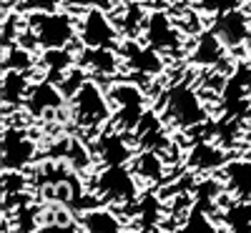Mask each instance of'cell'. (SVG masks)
<instances>
[{"mask_svg": "<svg viewBox=\"0 0 251 233\" xmlns=\"http://www.w3.org/2000/svg\"><path fill=\"white\" fill-rule=\"evenodd\" d=\"M38 46L43 50H50V48H68L73 40L78 38V20L68 13H30L28 23H25Z\"/></svg>", "mask_w": 251, "mask_h": 233, "instance_id": "cell-3", "label": "cell"}, {"mask_svg": "<svg viewBox=\"0 0 251 233\" xmlns=\"http://www.w3.org/2000/svg\"><path fill=\"white\" fill-rule=\"evenodd\" d=\"M63 103H66V95H63L60 86L50 80H40L35 86H30L28 91V98H25V111L35 118H43V116H50L55 111L63 108Z\"/></svg>", "mask_w": 251, "mask_h": 233, "instance_id": "cell-11", "label": "cell"}, {"mask_svg": "<svg viewBox=\"0 0 251 233\" xmlns=\"http://www.w3.org/2000/svg\"><path fill=\"white\" fill-rule=\"evenodd\" d=\"M96 196L103 203L126 206L138 198V178L128 165H103L96 176Z\"/></svg>", "mask_w": 251, "mask_h": 233, "instance_id": "cell-4", "label": "cell"}, {"mask_svg": "<svg viewBox=\"0 0 251 233\" xmlns=\"http://www.w3.org/2000/svg\"><path fill=\"white\" fill-rule=\"evenodd\" d=\"M98 158L103 161V165H128V161L133 158V148H131V133L123 131H108L98 136Z\"/></svg>", "mask_w": 251, "mask_h": 233, "instance_id": "cell-12", "label": "cell"}, {"mask_svg": "<svg viewBox=\"0 0 251 233\" xmlns=\"http://www.w3.org/2000/svg\"><path fill=\"white\" fill-rule=\"evenodd\" d=\"M30 91V78L23 70H3V103L5 105H20L25 103Z\"/></svg>", "mask_w": 251, "mask_h": 233, "instance_id": "cell-19", "label": "cell"}, {"mask_svg": "<svg viewBox=\"0 0 251 233\" xmlns=\"http://www.w3.org/2000/svg\"><path fill=\"white\" fill-rule=\"evenodd\" d=\"M38 156V145L25 128H10L3 131V171H23Z\"/></svg>", "mask_w": 251, "mask_h": 233, "instance_id": "cell-8", "label": "cell"}, {"mask_svg": "<svg viewBox=\"0 0 251 233\" xmlns=\"http://www.w3.org/2000/svg\"><path fill=\"white\" fill-rule=\"evenodd\" d=\"M108 98L113 103V125L116 131L133 133L146 111V95L133 83H113L108 88Z\"/></svg>", "mask_w": 251, "mask_h": 233, "instance_id": "cell-5", "label": "cell"}, {"mask_svg": "<svg viewBox=\"0 0 251 233\" xmlns=\"http://www.w3.org/2000/svg\"><path fill=\"white\" fill-rule=\"evenodd\" d=\"M211 30L221 38V43L228 50H236V48H241L244 43L251 40V18L241 8L228 10V13L216 15Z\"/></svg>", "mask_w": 251, "mask_h": 233, "instance_id": "cell-10", "label": "cell"}, {"mask_svg": "<svg viewBox=\"0 0 251 233\" xmlns=\"http://www.w3.org/2000/svg\"><path fill=\"white\" fill-rule=\"evenodd\" d=\"M71 100L73 123L91 136H100L103 125L113 120V103L96 80H86Z\"/></svg>", "mask_w": 251, "mask_h": 233, "instance_id": "cell-1", "label": "cell"}, {"mask_svg": "<svg viewBox=\"0 0 251 233\" xmlns=\"http://www.w3.org/2000/svg\"><path fill=\"white\" fill-rule=\"evenodd\" d=\"M80 233H123V221L116 216V210L111 208H86L78 216Z\"/></svg>", "mask_w": 251, "mask_h": 233, "instance_id": "cell-16", "label": "cell"}, {"mask_svg": "<svg viewBox=\"0 0 251 233\" xmlns=\"http://www.w3.org/2000/svg\"><path fill=\"white\" fill-rule=\"evenodd\" d=\"M63 0H18V8L23 13H55Z\"/></svg>", "mask_w": 251, "mask_h": 233, "instance_id": "cell-22", "label": "cell"}, {"mask_svg": "<svg viewBox=\"0 0 251 233\" xmlns=\"http://www.w3.org/2000/svg\"><path fill=\"white\" fill-rule=\"evenodd\" d=\"M224 50H228V48L221 43V38L214 30H201L199 38H196V46L191 50V63L203 66V68L219 66L221 58H224Z\"/></svg>", "mask_w": 251, "mask_h": 233, "instance_id": "cell-17", "label": "cell"}, {"mask_svg": "<svg viewBox=\"0 0 251 233\" xmlns=\"http://www.w3.org/2000/svg\"><path fill=\"white\" fill-rule=\"evenodd\" d=\"M63 5H68V8H75V10H93V8H100V10H108L113 13L116 8V0H63Z\"/></svg>", "mask_w": 251, "mask_h": 233, "instance_id": "cell-24", "label": "cell"}, {"mask_svg": "<svg viewBox=\"0 0 251 233\" xmlns=\"http://www.w3.org/2000/svg\"><path fill=\"white\" fill-rule=\"evenodd\" d=\"M118 48H83L78 53V63L83 70H91L93 75H116L121 68Z\"/></svg>", "mask_w": 251, "mask_h": 233, "instance_id": "cell-13", "label": "cell"}, {"mask_svg": "<svg viewBox=\"0 0 251 233\" xmlns=\"http://www.w3.org/2000/svg\"><path fill=\"white\" fill-rule=\"evenodd\" d=\"M75 58H78V55H73L71 48H50V50H43V55H40V63H43L50 73L66 75Z\"/></svg>", "mask_w": 251, "mask_h": 233, "instance_id": "cell-21", "label": "cell"}, {"mask_svg": "<svg viewBox=\"0 0 251 233\" xmlns=\"http://www.w3.org/2000/svg\"><path fill=\"white\" fill-rule=\"evenodd\" d=\"M163 123L176 125L181 131H191L196 125L206 123L208 111L203 98L191 86H174L163 98Z\"/></svg>", "mask_w": 251, "mask_h": 233, "instance_id": "cell-2", "label": "cell"}, {"mask_svg": "<svg viewBox=\"0 0 251 233\" xmlns=\"http://www.w3.org/2000/svg\"><path fill=\"white\" fill-rule=\"evenodd\" d=\"M199 8H201L203 13L221 15V13H228V10L241 8V0H199Z\"/></svg>", "mask_w": 251, "mask_h": 233, "instance_id": "cell-23", "label": "cell"}, {"mask_svg": "<svg viewBox=\"0 0 251 233\" xmlns=\"http://www.w3.org/2000/svg\"><path fill=\"white\" fill-rule=\"evenodd\" d=\"M221 176H224L226 190L236 201H251V161L249 158L228 161L221 168Z\"/></svg>", "mask_w": 251, "mask_h": 233, "instance_id": "cell-14", "label": "cell"}, {"mask_svg": "<svg viewBox=\"0 0 251 233\" xmlns=\"http://www.w3.org/2000/svg\"><path fill=\"white\" fill-rule=\"evenodd\" d=\"M25 186V176L23 171H3V196H15L18 190H23Z\"/></svg>", "mask_w": 251, "mask_h": 233, "instance_id": "cell-25", "label": "cell"}, {"mask_svg": "<svg viewBox=\"0 0 251 233\" xmlns=\"http://www.w3.org/2000/svg\"><path fill=\"white\" fill-rule=\"evenodd\" d=\"M246 140L251 143V123H249V128H246Z\"/></svg>", "mask_w": 251, "mask_h": 233, "instance_id": "cell-26", "label": "cell"}, {"mask_svg": "<svg viewBox=\"0 0 251 233\" xmlns=\"http://www.w3.org/2000/svg\"><path fill=\"white\" fill-rule=\"evenodd\" d=\"M231 161L226 156L224 148H219L216 143H208V140H201L191 148L188 153V168L191 171H199V173H211V171H221V168Z\"/></svg>", "mask_w": 251, "mask_h": 233, "instance_id": "cell-15", "label": "cell"}, {"mask_svg": "<svg viewBox=\"0 0 251 233\" xmlns=\"http://www.w3.org/2000/svg\"><path fill=\"white\" fill-rule=\"evenodd\" d=\"M141 38H143L146 46L156 48L158 53H171V55H176L181 50V46H183V33L171 20V15L163 13V10L149 13Z\"/></svg>", "mask_w": 251, "mask_h": 233, "instance_id": "cell-7", "label": "cell"}, {"mask_svg": "<svg viewBox=\"0 0 251 233\" xmlns=\"http://www.w3.org/2000/svg\"><path fill=\"white\" fill-rule=\"evenodd\" d=\"M136 3H141V0H136Z\"/></svg>", "mask_w": 251, "mask_h": 233, "instance_id": "cell-28", "label": "cell"}, {"mask_svg": "<svg viewBox=\"0 0 251 233\" xmlns=\"http://www.w3.org/2000/svg\"><path fill=\"white\" fill-rule=\"evenodd\" d=\"M121 30L108 10H86L78 18V40L83 48H118L121 46Z\"/></svg>", "mask_w": 251, "mask_h": 233, "instance_id": "cell-6", "label": "cell"}, {"mask_svg": "<svg viewBox=\"0 0 251 233\" xmlns=\"http://www.w3.org/2000/svg\"><path fill=\"white\" fill-rule=\"evenodd\" d=\"M149 233H161V231H158V228H153V226H151V231H149Z\"/></svg>", "mask_w": 251, "mask_h": 233, "instance_id": "cell-27", "label": "cell"}, {"mask_svg": "<svg viewBox=\"0 0 251 233\" xmlns=\"http://www.w3.org/2000/svg\"><path fill=\"white\" fill-rule=\"evenodd\" d=\"M33 68V53L20 46V43H13L10 48H3V70H23L28 73Z\"/></svg>", "mask_w": 251, "mask_h": 233, "instance_id": "cell-20", "label": "cell"}, {"mask_svg": "<svg viewBox=\"0 0 251 233\" xmlns=\"http://www.w3.org/2000/svg\"><path fill=\"white\" fill-rule=\"evenodd\" d=\"M118 53L123 58V63L128 66L133 73L138 75H161L163 73V53H158L156 48L138 43L136 38H123Z\"/></svg>", "mask_w": 251, "mask_h": 233, "instance_id": "cell-9", "label": "cell"}, {"mask_svg": "<svg viewBox=\"0 0 251 233\" xmlns=\"http://www.w3.org/2000/svg\"><path fill=\"white\" fill-rule=\"evenodd\" d=\"M133 173L138 181L143 183H161L166 176V161L161 158L158 151H151V148H143V151L133 158Z\"/></svg>", "mask_w": 251, "mask_h": 233, "instance_id": "cell-18", "label": "cell"}]
</instances>
